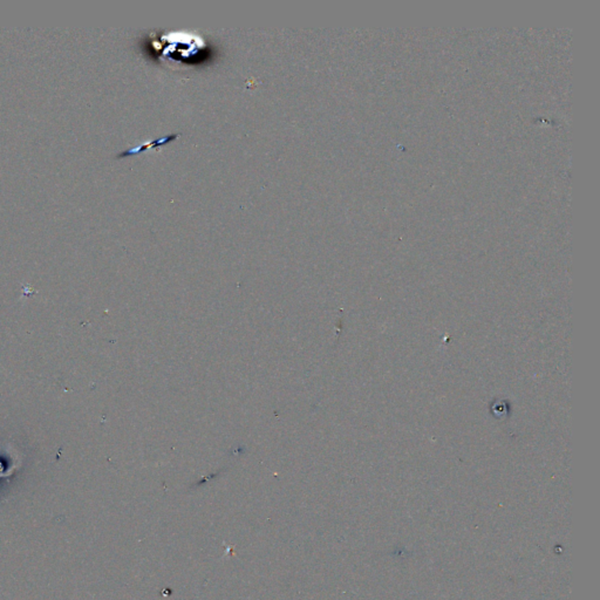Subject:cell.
I'll return each instance as SVG.
<instances>
[{
  "mask_svg": "<svg viewBox=\"0 0 600 600\" xmlns=\"http://www.w3.org/2000/svg\"><path fill=\"white\" fill-rule=\"evenodd\" d=\"M153 50L158 58L166 63L189 65L203 57L207 50L203 37L188 32H168L158 37L151 38Z\"/></svg>",
  "mask_w": 600,
  "mask_h": 600,
  "instance_id": "1",
  "label": "cell"
},
{
  "mask_svg": "<svg viewBox=\"0 0 600 600\" xmlns=\"http://www.w3.org/2000/svg\"><path fill=\"white\" fill-rule=\"evenodd\" d=\"M177 137H178V135L175 134V135H169V136H167V137H163V139H159V140H155V141L145 143V145H141V146L137 147V148L135 147V148H133V149H129V150H127V151H123V153H121V154L119 155V157H122V156H128V155H133V154H136V153H140V151H143V150L147 149V148H149V147H155V146H159V145H165V143H168V142H170V141H174V140L177 139Z\"/></svg>",
  "mask_w": 600,
  "mask_h": 600,
  "instance_id": "2",
  "label": "cell"
}]
</instances>
